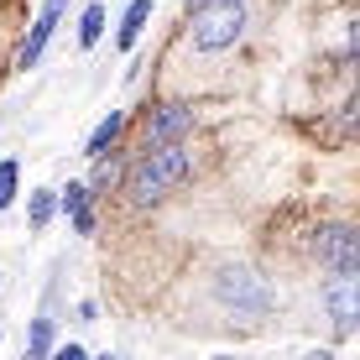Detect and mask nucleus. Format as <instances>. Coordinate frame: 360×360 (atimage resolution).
Wrapping results in <instances>:
<instances>
[{
    "instance_id": "9d476101",
    "label": "nucleus",
    "mask_w": 360,
    "mask_h": 360,
    "mask_svg": "<svg viewBox=\"0 0 360 360\" xmlns=\"http://www.w3.org/2000/svg\"><path fill=\"white\" fill-rule=\"evenodd\" d=\"M146 21H152V0H131L126 16H120V37H115V42L120 47H136V37L146 32Z\"/></svg>"
},
{
    "instance_id": "ddd939ff",
    "label": "nucleus",
    "mask_w": 360,
    "mask_h": 360,
    "mask_svg": "<svg viewBox=\"0 0 360 360\" xmlns=\"http://www.w3.org/2000/svg\"><path fill=\"white\" fill-rule=\"evenodd\" d=\"M53 209H58V188H37V193H32V209H27L32 230H42L47 219H53Z\"/></svg>"
},
{
    "instance_id": "9b49d317",
    "label": "nucleus",
    "mask_w": 360,
    "mask_h": 360,
    "mask_svg": "<svg viewBox=\"0 0 360 360\" xmlns=\"http://www.w3.org/2000/svg\"><path fill=\"white\" fill-rule=\"evenodd\" d=\"M53 340H58V324L53 319H32V334H27V360H47L53 355Z\"/></svg>"
},
{
    "instance_id": "20e7f679",
    "label": "nucleus",
    "mask_w": 360,
    "mask_h": 360,
    "mask_svg": "<svg viewBox=\"0 0 360 360\" xmlns=\"http://www.w3.org/2000/svg\"><path fill=\"white\" fill-rule=\"evenodd\" d=\"M319 262L329 266V277H345V271H360V235L350 225H324L314 240Z\"/></svg>"
},
{
    "instance_id": "f3484780",
    "label": "nucleus",
    "mask_w": 360,
    "mask_h": 360,
    "mask_svg": "<svg viewBox=\"0 0 360 360\" xmlns=\"http://www.w3.org/2000/svg\"><path fill=\"white\" fill-rule=\"evenodd\" d=\"M214 360H235V355H214Z\"/></svg>"
},
{
    "instance_id": "4468645a",
    "label": "nucleus",
    "mask_w": 360,
    "mask_h": 360,
    "mask_svg": "<svg viewBox=\"0 0 360 360\" xmlns=\"http://www.w3.org/2000/svg\"><path fill=\"white\" fill-rule=\"evenodd\" d=\"M16 183H21V167H16V162H0V209H11Z\"/></svg>"
},
{
    "instance_id": "1a4fd4ad",
    "label": "nucleus",
    "mask_w": 360,
    "mask_h": 360,
    "mask_svg": "<svg viewBox=\"0 0 360 360\" xmlns=\"http://www.w3.org/2000/svg\"><path fill=\"white\" fill-rule=\"evenodd\" d=\"M120 131H126V115H120V110H110V115L89 131V141H84V157H94V162H99V157L115 146V136H120Z\"/></svg>"
},
{
    "instance_id": "dca6fc26",
    "label": "nucleus",
    "mask_w": 360,
    "mask_h": 360,
    "mask_svg": "<svg viewBox=\"0 0 360 360\" xmlns=\"http://www.w3.org/2000/svg\"><path fill=\"white\" fill-rule=\"evenodd\" d=\"M303 360H334V350H308Z\"/></svg>"
},
{
    "instance_id": "423d86ee",
    "label": "nucleus",
    "mask_w": 360,
    "mask_h": 360,
    "mask_svg": "<svg viewBox=\"0 0 360 360\" xmlns=\"http://www.w3.org/2000/svg\"><path fill=\"white\" fill-rule=\"evenodd\" d=\"M324 303H329V314H334V329L355 334V319H360V277H355V271L329 277L324 282Z\"/></svg>"
},
{
    "instance_id": "a211bd4d",
    "label": "nucleus",
    "mask_w": 360,
    "mask_h": 360,
    "mask_svg": "<svg viewBox=\"0 0 360 360\" xmlns=\"http://www.w3.org/2000/svg\"><path fill=\"white\" fill-rule=\"evenodd\" d=\"M105 360H110V355H105Z\"/></svg>"
},
{
    "instance_id": "f03ea898",
    "label": "nucleus",
    "mask_w": 360,
    "mask_h": 360,
    "mask_svg": "<svg viewBox=\"0 0 360 360\" xmlns=\"http://www.w3.org/2000/svg\"><path fill=\"white\" fill-rule=\"evenodd\" d=\"M245 37V0H193L188 42L198 53H225Z\"/></svg>"
},
{
    "instance_id": "f257e3e1",
    "label": "nucleus",
    "mask_w": 360,
    "mask_h": 360,
    "mask_svg": "<svg viewBox=\"0 0 360 360\" xmlns=\"http://www.w3.org/2000/svg\"><path fill=\"white\" fill-rule=\"evenodd\" d=\"M193 172V152L188 146H157V152H141L131 162V172H126V193H131V204H157V198H167L172 188H178L183 178Z\"/></svg>"
},
{
    "instance_id": "0eeeda50",
    "label": "nucleus",
    "mask_w": 360,
    "mask_h": 360,
    "mask_svg": "<svg viewBox=\"0 0 360 360\" xmlns=\"http://www.w3.org/2000/svg\"><path fill=\"white\" fill-rule=\"evenodd\" d=\"M63 11H68V0H47V6H42V16L32 21L27 42H21V53H16V68H32L37 58H42V47L53 42V32H58V21H63Z\"/></svg>"
},
{
    "instance_id": "2eb2a0df",
    "label": "nucleus",
    "mask_w": 360,
    "mask_h": 360,
    "mask_svg": "<svg viewBox=\"0 0 360 360\" xmlns=\"http://www.w3.org/2000/svg\"><path fill=\"white\" fill-rule=\"evenodd\" d=\"M47 360H89V350H84V345H58Z\"/></svg>"
},
{
    "instance_id": "6e6552de",
    "label": "nucleus",
    "mask_w": 360,
    "mask_h": 360,
    "mask_svg": "<svg viewBox=\"0 0 360 360\" xmlns=\"http://www.w3.org/2000/svg\"><path fill=\"white\" fill-rule=\"evenodd\" d=\"M89 198H94L89 183H68V188L58 193V204L73 214V230H79V235H94V204H89Z\"/></svg>"
},
{
    "instance_id": "7ed1b4c3",
    "label": "nucleus",
    "mask_w": 360,
    "mask_h": 360,
    "mask_svg": "<svg viewBox=\"0 0 360 360\" xmlns=\"http://www.w3.org/2000/svg\"><path fill=\"white\" fill-rule=\"evenodd\" d=\"M214 292H219L225 308H235V319H262L271 308V288L256 277V271H245V266H225L219 282H214Z\"/></svg>"
},
{
    "instance_id": "f8f14e48",
    "label": "nucleus",
    "mask_w": 360,
    "mask_h": 360,
    "mask_svg": "<svg viewBox=\"0 0 360 360\" xmlns=\"http://www.w3.org/2000/svg\"><path fill=\"white\" fill-rule=\"evenodd\" d=\"M99 37H105V6H84V16H79V42L94 47Z\"/></svg>"
},
{
    "instance_id": "39448f33",
    "label": "nucleus",
    "mask_w": 360,
    "mask_h": 360,
    "mask_svg": "<svg viewBox=\"0 0 360 360\" xmlns=\"http://www.w3.org/2000/svg\"><path fill=\"white\" fill-rule=\"evenodd\" d=\"M188 131H193V110L188 105H157L152 115H146L141 141H146V152H157V146H178Z\"/></svg>"
}]
</instances>
